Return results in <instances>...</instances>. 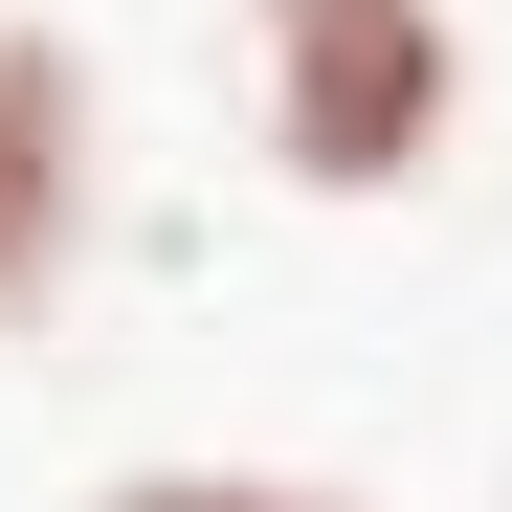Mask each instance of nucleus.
<instances>
[{
	"label": "nucleus",
	"instance_id": "f257e3e1",
	"mask_svg": "<svg viewBox=\"0 0 512 512\" xmlns=\"http://www.w3.org/2000/svg\"><path fill=\"white\" fill-rule=\"evenodd\" d=\"M245 23V134L290 201H423L468 134V0H223Z\"/></svg>",
	"mask_w": 512,
	"mask_h": 512
},
{
	"label": "nucleus",
	"instance_id": "7ed1b4c3",
	"mask_svg": "<svg viewBox=\"0 0 512 512\" xmlns=\"http://www.w3.org/2000/svg\"><path fill=\"white\" fill-rule=\"evenodd\" d=\"M90 512H379V490H334V468H245V446H179V468H112Z\"/></svg>",
	"mask_w": 512,
	"mask_h": 512
},
{
	"label": "nucleus",
	"instance_id": "f03ea898",
	"mask_svg": "<svg viewBox=\"0 0 512 512\" xmlns=\"http://www.w3.org/2000/svg\"><path fill=\"white\" fill-rule=\"evenodd\" d=\"M90 245H112V67L45 0H0V334L90 290Z\"/></svg>",
	"mask_w": 512,
	"mask_h": 512
}]
</instances>
